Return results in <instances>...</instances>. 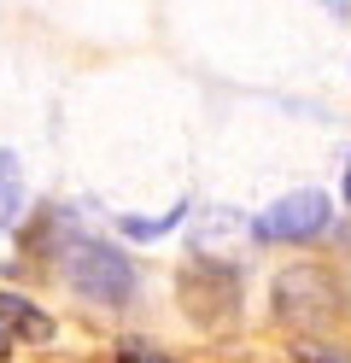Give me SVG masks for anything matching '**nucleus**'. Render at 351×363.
Returning <instances> with one entry per match:
<instances>
[{
	"instance_id": "f257e3e1",
	"label": "nucleus",
	"mask_w": 351,
	"mask_h": 363,
	"mask_svg": "<svg viewBox=\"0 0 351 363\" xmlns=\"http://www.w3.org/2000/svg\"><path fill=\"white\" fill-rule=\"evenodd\" d=\"M65 281L94 305H129L135 299V264L106 240H77L65 252Z\"/></svg>"
},
{
	"instance_id": "f03ea898",
	"label": "nucleus",
	"mask_w": 351,
	"mask_h": 363,
	"mask_svg": "<svg viewBox=\"0 0 351 363\" xmlns=\"http://www.w3.org/2000/svg\"><path fill=\"white\" fill-rule=\"evenodd\" d=\"M275 316L287 328H328L340 316V287L316 264H293L275 276Z\"/></svg>"
},
{
	"instance_id": "7ed1b4c3",
	"label": "nucleus",
	"mask_w": 351,
	"mask_h": 363,
	"mask_svg": "<svg viewBox=\"0 0 351 363\" xmlns=\"http://www.w3.org/2000/svg\"><path fill=\"white\" fill-rule=\"evenodd\" d=\"M176 293H182V305H187V316H194L199 328L228 323V316H234V305H240L234 269H228V264H211V258L187 264V269H182V281H176Z\"/></svg>"
},
{
	"instance_id": "20e7f679",
	"label": "nucleus",
	"mask_w": 351,
	"mask_h": 363,
	"mask_svg": "<svg viewBox=\"0 0 351 363\" xmlns=\"http://www.w3.org/2000/svg\"><path fill=\"white\" fill-rule=\"evenodd\" d=\"M328 223H334V199L322 188H299V194H281L252 229L264 240H316V235H328Z\"/></svg>"
},
{
	"instance_id": "39448f33",
	"label": "nucleus",
	"mask_w": 351,
	"mask_h": 363,
	"mask_svg": "<svg viewBox=\"0 0 351 363\" xmlns=\"http://www.w3.org/2000/svg\"><path fill=\"white\" fill-rule=\"evenodd\" d=\"M0 328L12 340H53V316L35 311L30 299H18V293H0Z\"/></svg>"
},
{
	"instance_id": "423d86ee",
	"label": "nucleus",
	"mask_w": 351,
	"mask_h": 363,
	"mask_svg": "<svg viewBox=\"0 0 351 363\" xmlns=\"http://www.w3.org/2000/svg\"><path fill=\"white\" fill-rule=\"evenodd\" d=\"M18 211H23V164L12 147H0V235L18 223Z\"/></svg>"
},
{
	"instance_id": "0eeeda50",
	"label": "nucleus",
	"mask_w": 351,
	"mask_h": 363,
	"mask_svg": "<svg viewBox=\"0 0 351 363\" xmlns=\"http://www.w3.org/2000/svg\"><path fill=\"white\" fill-rule=\"evenodd\" d=\"M117 363H170V357H158V352H147V346H123Z\"/></svg>"
},
{
	"instance_id": "6e6552de",
	"label": "nucleus",
	"mask_w": 351,
	"mask_h": 363,
	"mask_svg": "<svg viewBox=\"0 0 351 363\" xmlns=\"http://www.w3.org/2000/svg\"><path fill=\"white\" fill-rule=\"evenodd\" d=\"M0 357H12V334L6 328H0Z\"/></svg>"
},
{
	"instance_id": "1a4fd4ad",
	"label": "nucleus",
	"mask_w": 351,
	"mask_h": 363,
	"mask_svg": "<svg viewBox=\"0 0 351 363\" xmlns=\"http://www.w3.org/2000/svg\"><path fill=\"white\" fill-rule=\"evenodd\" d=\"M328 6H334V12H340V18H345V0H328Z\"/></svg>"
},
{
	"instance_id": "9d476101",
	"label": "nucleus",
	"mask_w": 351,
	"mask_h": 363,
	"mask_svg": "<svg viewBox=\"0 0 351 363\" xmlns=\"http://www.w3.org/2000/svg\"><path fill=\"white\" fill-rule=\"evenodd\" d=\"M345 199H351V170H345Z\"/></svg>"
},
{
	"instance_id": "9b49d317",
	"label": "nucleus",
	"mask_w": 351,
	"mask_h": 363,
	"mask_svg": "<svg viewBox=\"0 0 351 363\" xmlns=\"http://www.w3.org/2000/svg\"><path fill=\"white\" fill-rule=\"evenodd\" d=\"M345 246H351V223H345Z\"/></svg>"
}]
</instances>
